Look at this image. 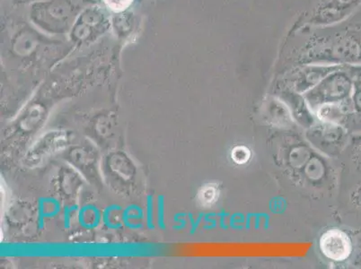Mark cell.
Here are the masks:
<instances>
[{
	"label": "cell",
	"mask_w": 361,
	"mask_h": 269,
	"mask_svg": "<svg viewBox=\"0 0 361 269\" xmlns=\"http://www.w3.org/2000/svg\"><path fill=\"white\" fill-rule=\"evenodd\" d=\"M81 6L82 0H42L32 4L30 18L45 32L65 34L73 27Z\"/></svg>",
	"instance_id": "1"
},
{
	"label": "cell",
	"mask_w": 361,
	"mask_h": 269,
	"mask_svg": "<svg viewBox=\"0 0 361 269\" xmlns=\"http://www.w3.org/2000/svg\"><path fill=\"white\" fill-rule=\"evenodd\" d=\"M106 13L99 8L85 9L80 13L72 27V37L75 41L85 42L94 35L104 32L107 25Z\"/></svg>",
	"instance_id": "2"
},
{
	"label": "cell",
	"mask_w": 361,
	"mask_h": 269,
	"mask_svg": "<svg viewBox=\"0 0 361 269\" xmlns=\"http://www.w3.org/2000/svg\"><path fill=\"white\" fill-rule=\"evenodd\" d=\"M320 249L326 258L341 262L349 258L353 248L345 232L339 229H331L322 235Z\"/></svg>",
	"instance_id": "3"
},
{
	"label": "cell",
	"mask_w": 361,
	"mask_h": 269,
	"mask_svg": "<svg viewBox=\"0 0 361 269\" xmlns=\"http://www.w3.org/2000/svg\"><path fill=\"white\" fill-rule=\"evenodd\" d=\"M219 190L218 187L213 184L203 187L199 192V201L203 206H212L219 199Z\"/></svg>",
	"instance_id": "4"
},
{
	"label": "cell",
	"mask_w": 361,
	"mask_h": 269,
	"mask_svg": "<svg viewBox=\"0 0 361 269\" xmlns=\"http://www.w3.org/2000/svg\"><path fill=\"white\" fill-rule=\"evenodd\" d=\"M233 161L236 165H245L251 157L250 150L244 146H235L231 153Z\"/></svg>",
	"instance_id": "5"
},
{
	"label": "cell",
	"mask_w": 361,
	"mask_h": 269,
	"mask_svg": "<svg viewBox=\"0 0 361 269\" xmlns=\"http://www.w3.org/2000/svg\"><path fill=\"white\" fill-rule=\"evenodd\" d=\"M104 5L114 13H123L130 8L134 0H103Z\"/></svg>",
	"instance_id": "6"
},
{
	"label": "cell",
	"mask_w": 361,
	"mask_h": 269,
	"mask_svg": "<svg viewBox=\"0 0 361 269\" xmlns=\"http://www.w3.org/2000/svg\"><path fill=\"white\" fill-rule=\"evenodd\" d=\"M357 104H359L360 109L361 110V75L357 84Z\"/></svg>",
	"instance_id": "7"
},
{
	"label": "cell",
	"mask_w": 361,
	"mask_h": 269,
	"mask_svg": "<svg viewBox=\"0 0 361 269\" xmlns=\"http://www.w3.org/2000/svg\"><path fill=\"white\" fill-rule=\"evenodd\" d=\"M16 2H38V1H42V0H16Z\"/></svg>",
	"instance_id": "8"
}]
</instances>
